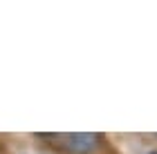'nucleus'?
Returning <instances> with one entry per match:
<instances>
[{
	"label": "nucleus",
	"instance_id": "nucleus-1",
	"mask_svg": "<svg viewBox=\"0 0 157 154\" xmlns=\"http://www.w3.org/2000/svg\"><path fill=\"white\" fill-rule=\"evenodd\" d=\"M59 150L67 152V154H92L99 143L101 136L94 132H67V134H49L47 136Z\"/></svg>",
	"mask_w": 157,
	"mask_h": 154
},
{
	"label": "nucleus",
	"instance_id": "nucleus-2",
	"mask_svg": "<svg viewBox=\"0 0 157 154\" xmlns=\"http://www.w3.org/2000/svg\"><path fill=\"white\" fill-rule=\"evenodd\" d=\"M151 154H157V152H151Z\"/></svg>",
	"mask_w": 157,
	"mask_h": 154
}]
</instances>
